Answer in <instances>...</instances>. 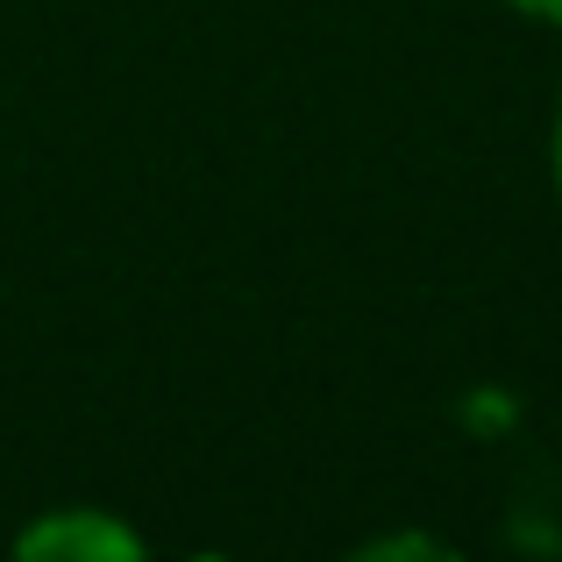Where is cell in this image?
<instances>
[{
  "mask_svg": "<svg viewBox=\"0 0 562 562\" xmlns=\"http://www.w3.org/2000/svg\"><path fill=\"white\" fill-rule=\"evenodd\" d=\"M549 186L562 200V86H555V122H549Z\"/></svg>",
  "mask_w": 562,
  "mask_h": 562,
  "instance_id": "obj_3",
  "label": "cell"
},
{
  "mask_svg": "<svg viewBox=\"0 0 562 562\" xmlns=\"http://www.w3.org/2000/svg\"><path fill=\"white\" fill-rule=\"evenodd\" d=\"M513 14H527V22H541V29H555L562 36V0H506Z\"/></svg>",
  "mask_w": 562,
  "mask_h": 562,
  "instance_id": "obj_2",
  "label": "cell"
},
{
  "mask_svg": "<svg viewBox=\"0 0 562 562\" xmlns=\"http://www.w3.org/2000/svg\"><path fill=\"white\" fill-rule=\"evenodd\" d=\"M22 562H143V535L108 506H43L14 527Z\"/></svg>",
  "mask_w": 562,
  "mask_h": 562,
  "instance_id": "obj_1",
  "label": "cell"
}]
</instances>
